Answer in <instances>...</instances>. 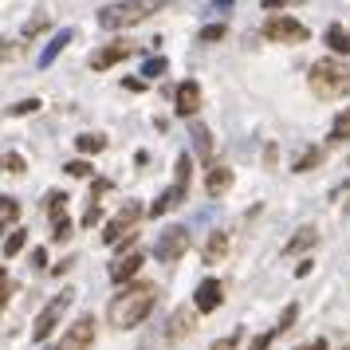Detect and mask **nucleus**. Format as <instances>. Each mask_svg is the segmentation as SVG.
I'll return each mask as SVG.
<instances>
[{
	"label": "nucleus",
	"instance_id": "412c9836",
	"mask_svg": "<svg viewBox=\"0 0 350 350\" xmlns=\"http://www.w3.org/2000/svg\"><path fill=\"white\" fill-rule=\"evenodd\" d=\"M24 244H28V232H24V228H12V232L4 237V248H0V252H4L8 260H12V256L24 252Z\"/></svg>",
	"mask_w": 350,
	"mask_h": 350
},
{
	"label": "nucleus",
	"instance_id": "c756f323",
	"mask_svg": "<svg viewBox=\"0 0 350 350\" xmlns=\"http://www.w3.org/2000/svg\"><path fill=\"white\" fill-rule=\"evenodd\" d=\"M64 174L67 177H91V161H83V158H71L64 165Z\"/></svg>",
	"mask_w": 350,
	"mask_h": 350
},
{
	"label": "nucleus",
	"instance_id": "f8f14e48",
	"mask_svg": "<svg viewBox=\"0 0 350 350\" xmlns=\"http://www.w3.org/2000/svg\"><path fill=\"white\" fill-rule=\"evenodd\" d=\"M174 111L181 114V118H193V114L201 111V83L185 79L181 87H177V98H174Z\"/></svg>",
	"mask_w": 350,
	"mask_h": 350
},
{
	"label": "nucleus",
	"instance_id": "6e6552de",
	"mask_svg": "<svg viewBox=\"0 0 350 350\" xmlns=\"http://www.w3.org/2000/svg\"><path fill=\"white\" fill-rule=\"evenodd\" d=\"M91 342H95V315H83L67 327V334L59 338L55 350H91Z\"/></svg>",
	"mask_w": 350,
	"mask_h": 350
},
{
	"label": "nucleus",
	"instance_id": "ddd939ff",
	"mask_svg": "<svg viewBox=\"0 0 350 350\" xmlns=\"http://www.w3.org/2000/svg\"><path fill=\"white\" fill-rule=\"evenodd\" d=\"M224 287H221V280H205V284L197 287V295H193V307H197V311H201V315H208V311H217V307H221V295Z\"/></svg>",
	"mask_w": 350,
	"mask_h": 350
},
{
	"label": "nucleus",
	"instance_id": "72a5a7b5",
	"mask_svg": "<svg viewBox=\"0 0 350 350\" xmlns=\"http://www.w3.org/2000/svg\"><path fill=\"white\" fill-rule=\"evenodd\" d=\"M201 44H213V40H224V24H208V28H201V36H197Z\"/></svg>",
	"mask_w": 350,
	"mask_h": 350
},
{
	"label": "nucleus",
	"instance_id": "20e7f679",
	"mask_svg": "<svg viewBox=\"0 0 350 350\" xmlns=\"http://www.w3.org/2000/svg\"><path fill=\"white\" fill-rule=\"evenodd\" d=\"M138 221H142V208H138V205H122L111 221L103 224V244L118 248L126 237H134V232H138Z\"/></svg>",
	"mask_w": 350,
	"mask_h": 350
},
{
	"label": "nucleus",
	"instance_id": "a878e982",
	"mask_svg": "<svg viewBox=\"0 0 350 350\" xmlns=\"http://www.w3.org/2000/svg\"><path fill=\"white\" fill-rule=\"evenodd\" d=\"M48 24H51V12H44V8H36V12H32V20L24 24V36L32 40V36H40L44 28H48Z\"/></svg>",
	"mask_w": 350,
	"mask_h": 350
},
{
	"label": "nucleus",
	"instance_id": "39448f33",
	"mask_svg": "<svg viewBox=\"0 0 350 350\" xmlns=\"http://www.w3.org/2000/svg\"><path fill=\"white\" fill-rule=\"evenodd\" d=\"M185 252H189V228H181V224L165 228L158 237V244H154V256H158L161 264H177Z\"/></svg>",
	"mask_w": 350,
	"mask_h": 350
},
{
	"label": "nucleus",
	"instance_id": "dca6fc26",
	"mask_svg": "<svg viewBox=\"0 0 350 350\" xmlns=\"http://www.w3.org/2000/svg\"><path fill=\"white\" fill-rule=\"evenodd\" d=\"M315 240H319V228H311V224H307V228H299V232H295V237H291V240L284 244V256H299V252H307V248H315Z\"/></svg>",
	"mask_w": 350,
	"mask_h": 350
},
{
	"label": "nucleus",
	"instance_id": "c03bdc74",
	"mask_svg": "<svg viewBox=\"0 0 350 350\" xmlns=\"http://www.w3.org/2000/svg\"><path fill=\"white\" fill-rule=\"evenodd\" d=\"M213 4H217V8H232V4H237V0H213Z\"/></svg>",
	"mask_w": 350,
	"mask_h": 350
},
{
	"label": "nucleus",
	"instance_id": "f03ea898",
	"mask_svg": "<svg viewBox=\"0 0 350 350\" xmlns=\"http://www.w3.org/2000/svg\"><path fill=\"white\" fill-rule=\"evenodd\" d=\"M161 8H165V0H122V4H107V8L98 12V24L111 28V32H118V28H134V24L150 20L154 12H161Z\"/></svg>",
	"mask_w": 350,
	"mask_h": 350
},
{
	"label": "nucleus",
	"instance_id": "4468645a",
	"mask_svg": "<svg viewBox=\"0 0 350 350\" xmlns=\"http://www.w3.org/2000/svg\"><path fill=\"white\" fill-rule=\"evenodd\" d=\"M228 185H232V170H228V165H208V174H205V193L208 197L228 193Z\"/></svg>",
	"mask_w": 350,
	"mask_h": 350
},
{
	"label": "nucleus",
	"instance_id": "58836bf2",
	"mask_svg": "<svg viewBox=\"0 0 350 350\" xmlns=\"http://www.w3.org/2000/svg\"><path fill=\"white\" fill-rule=\"evenodd\" d=\"M32 264H36V268H44V264H48V252H44V248H36V252H32Z\"/></svg>",
	"mask_w": 350,
	"mask_h": 350
},
{
	"label": "nucleus",
	"instance_id": "79ce46f5",
	"mask_svg": "<svg viewBox=\"0 0 350 350\" xmlns=\"http://www.w3.org/2000/svg\"><path fill=\"white\" fill-rule=\"evenodd\" d=\"M280 4H299V0H264V8H268V12H271V8H280Z\"/></svg>",
	"mask_w": 350,
	"mask_h": 350
},
{
	"label": "nucleus",
	"instance_id": "4c0bfd02",
	"mask_svg": "<svg viewBox=\"0 0 350 350\" xmlns=\"http://www.w3.org/2000/svg\"><path fill=\"white\" fill-rule=\"evenodd\" d=\"M67 237H71V221L59 217V221H55V240H67Z\"/></svg>",
	"mask_w": 350,
	"mask_h": 350
},
{
	"label": "nucleus",
	"instance_id": "c85d7f7f",
	"mask_svg": "<svg viewBox=\"0 0 350 350\" xmlns=\"http://www.w3.org/2000/svg\"><path fill=\"white\" fill-rule=\"evenodd\" d=\"M165 71H170V59H161V55H154V59L142 64V75H150V79H154V75H165Z\"/></svg>",
	"mask_w": 350,
	"mask_h": 350
},
{
	"label": "nucleus",
	"instance_id": "5701e85b",
	"mask_svg": "<svg viewBox=\"0 0 350 350\" xmlns=\"http://www.w3.org/2000/svg\"><path fill=\"white\" fill-rule=\"evenodd\" d=\"M75 150H83V154H98V150H107V138H103V134H79V138H75Z\"/></svg>",
	"mask_w": 350,
	"mask_h": 350
},
{
	"label": "nucleus",
	"instance_id": "bb28decb",
	"mask_svg": "<svg viewBox=\"0 0 350 350\" xmlns=\"http://www.w3.org/2000/svg\"><path fill=\"white\" fill-rule=\"evenodd\" d=\"M342 138H350V107L338 111V118H334V126H331V142H342Z\"/></svg>",
	"mask_w": 350,
	"mask_h": 350
},
{
	"label": "nucleus",
	"instance_id": "c9c22d12",
	"mask_svg": "<svg viewBox=\"0 0 350 350\" xmlns=\"http://www.w3.org/2000/svg\"><path fill=\"white\" fill-rule=\"evenodd\" d=\"M237 342H240V331H232V334H224V338H217L208 350H237Z\"/></svg>",
	"mask_w": 350,
	"mask_h": 350
},
{
	"label": "nucleus",
	"instance_id": "de8ad7c7",
	"mask_svg": "<svg viewBox=\"0 0 350 350\" xmlns=\"http://www.w3.org/2000/svg\"><path fill=\"white\" fill-rule=\"evenodd\" d=\"M342 350H350V347H342Z\"/></svg>",
	"mask_w": 350,
	"mask_h": 350
},
{
	"label": "nucleus",
	"instance_id": "ea45409f",
	"mask_svg": "<svg viewBox=\"0 0 350 350\" xmlns=\"http://www.w3.org/2000/svg\"><path fill=\"white\" fill-rule=\"evenodd\" d=\"M95 221H98V205H91V208H87V217H83V224L91 228V224H95Z\"/></svg>",
	"mask_w": 350,
	"mask_h": 350
},
{
	"label": "nucleus",
	"instance_id": "f3484780",
	"mask_svg": "<svg viewBox=\"0 0 350 350\" xmlns=\"http://www.w3.org/2000/svg\"><path fill=\"white\" fill-rule=\"evenodd\" d=\"M224 252H228V232H213L208 244H205V252H201V260H205V264H221Z\"/></svg>",
	"mask_w": 350,
	"mask_h": 350
},
{
	"label": "nucleus",
	"instance_id": "f257e3e1",
	"mask_svg": "<svg viewBox=\"0 0 350 350\" xmlns=\"http://www.w3.org/2000/svg\"><path fill=\"white\" fill-rule=\"evenodd\" d=\"M154 303H158V287L154 284H130L111 299V307H107V323L118 327V331H130V327H138V323L154 311Z\"/></svg>",
	"mask_w": 350,
	"mask_h": 350
},
{
	"label": "nucleus",
	"instance_id": "2eb2a0df",
	"mask_svg": "<svg viewBox=\"0 0 350 350\" xmlns=\"http://www.w3.org/2000/svg\"><path fill=\"white\" fill-rule=\"evenodd\" d=\"M71 40H75V32H71V28H64V32H55V36H51V40H48V48H44V55H40V67H51V64H55V59L64 55V48L71 44Z\"/></svg>",
	"mask_w": 350,
	"mask_h": 350
},
{
	"label": "nucleus",
	"instance_id": "4be33fe9",
	"mask_svg": "<svg viewBox=\"0 0 350 350\" xmlns=\"http://www.w3.org/2000/svg\"><path fill=\"white\" fill-rule=\"evenodd\" d=\"M189 174H193V158H189V154H181V158H177V177H174V185L185 193V197H189Z\"/></svg>",
	"mask_w": 350,
	"mask_h": 350
},
{
	"label": "nucleus",
	"instance_id": "1a4fd4ad",
	"mask_svg": "<svg viewBox=\"0 0 350 350\" xmlns=\"http://www.w3.org/2000/svg\"><path fill=\"white\" fill-rule=\"evenodd\" d=\"M193 323H197V307H177L174 319H170V327H165V342H170V347L185 342L193 334Z\"/></svg>",
	"mask_w": 350,
	"mask_h": 350
},
{
	"label": "nucleus",
	"instance_id": "423d86ee",
	"mask_svg": "<svg viewBox=\"0 0 350 350\" xmlns=\"http://www.w3.org/2000/svg\"><path fill=\"white\" fill-rule=\"evenodd\" d=\"M71 295H75V291H59V295H55V299H51L48 307L40 311V319H36V327H32V338H36V342H44V338H48V334L59 327V319H64L67 307H71Z\"/></svg>",
	"mask_w": 350,
	"mask_h": 350
},
{
	"label": "nucleus",
	"instance_id": "7ed1b4c3",
	"mask_svg": "<svg viewBox=\"0 0 350 350\" xmlns=\"http://www.w3.org/2000/svg\"><path fill=\"white\" fill-rule=\"evenodd\" d=\"M311 91H315L319 98H342L350 91V67L334 64V59H319V64H311Z\"/></svg>",
	"mask_w": 350,
	"mask_h": 350
},
{
	"label": "nucleus",
	"instance_id": "aec40b11",
	"mask_svg": "<svg viewBox=\"0 0 350 350\" xmlns=\"http://www.w3.org/2000/svg\"><path fill=\"white\" fill-rule=\"evenodd\" d=\"M327 48L338 51V55H347L350 51V32L347 28H338V24H331V28H327Z\"/></svg>",
	"mask_w": 350,
	"mask_h": 350
},
{
	"label": "nucleus",
	"instance_id": "7c9ffc66",
	"mask_svg": "<svg viewBox=\"0 0 350 350\" xmlns=\"http://www.w3.org/2000/svg\"><path fill=\"white\" fill-rule=\"evenodd\" d=\"M64 201H67V193H48V217H55V221H59V217H64Z\"/></svg>",
	"mask_w": 350,
	"mask_h": 350
},
{
	"label": "nucleus",
	"instance_id": "cd10ccee",
	"mask_svg": "<svg viewBox=\"0 0 350 350\" xmlns=\"http://www.w3.org/2000/svg\"><path fill=\"white\" fill-rule=\"evenodd\" d=\"M0 174H24V158L20 154H0Z\"/></svg>",
	"mask_w": 350,
	"mask_h": 350
},
{
	"label": "nucleus",
	"instance_id": "9d476101",
	"mask_svg": "<svg viewBox=\"0 0 350 350\" xmlns=\"http://www.w3.org/2000/svg\"><path fill=\"white\" fill-rule=\"evenodd\" d=\"M142 264H146L142 248H134V252L118 256V260L111 264V284H130V280H138V271H142Z\"/></svg>",
	"mask_w": 350,
	"mask_h": 350
},
{
	"label": "nucleus",
	"instance_id": "6ab92c4d",
	"mask_svg": "<svg viewBox=\"0 0 350 350\" xmlns=\"http://www.w3.org/2000/svg\"><path fill=\"white\" fill-rule=\"evenodd\" d=\"M181 201H185V193H181V189L174 185V189H165V193L158 197V201L150 205V217H161V213H170V208H177Z\"/></svg>",
	"mask_w": 350,
	"mask_h": 350
},
{
	"label": "nucleus",
	"instance_id": "f704fd0d",
	"mask_svg": "<svg viewBox=\"0 0 350 350\" xmlns=\"http://www.w3.org/2000/svg\"><path fill=\"white\" fill-rule=\"evenodd\" d=\"M275 334H280V331H275V327H271V331H264V334H256L252 342H248V350H268V347H271V338H275Z\"/></svg>",
	"mask_w": 350,
	"mask_h": 350
},
{
	"label": "nucleus",
	"instance_id": "a19ab883",
	"mask_svg": "<svg viewBox=\"0 0 350 350\" xmlns=\"http://www.w3.org/2000/svg\"><path fill=\"white\" fill-rule=\"evenodd\" d=\"M122 87H126V91H146V83H142V79H126Z\"/></svg>",
	"mask_w": 350,
	"mask_h": 350
},
{
	"label": "nucleus",
	"instance_id": "2f4dec72",
	"mask_svg": "<svg viewBox=\"0 0 350 350\" xmlns=\"http://www.w3.org/2000/svg\"><path fill=\"white\" fill-rule=\"evenodd\" d=\"M295 319H299V307H295V303H287V307H284V315H280V323H275V331L284 334L287 327H291V323H295Z\"/></svg>",
	"mask_w": 350,
	"mask_h": 350
},
{
	"label": "nucleus",
	"instance_id": "a18cd8bd",
	"mask_svg": "<svg viewBox=\"0 0 350 350\" xmlns=\"http://www.w3.org/2000/svg\"><path fill=\"white\" fill-rule=\"evenodd\" d=\"M4 303H8V287H0V311H4Z\"/></svg>",
	"mask_w": 350,
	"mask_h": 350
},
{
	"label": "nucleus",
	"instance_id": "b1692460",
	"mask_svg": "<svg viewBox=\"0 0 350 350\" xmlns=\"http://www.w3.org/2000/svg\"><path fill=\"white\" fill-rule=\"evenodd\" d=\"M319 161H323V150L311 146V150H303L299 158H295V174H307V170H315Z\"/></svg>",
	"mask_w": 350,
	"mask_h": 350
},
{
	"label": "nucleus",
	"instance_id": "a211bd4d",
	"mask_svg": "<svg viewBox=\"0 0 350 350\" xmlns=\"http://www.w3.org/2000/svg\"><path fill=\"white\" fill-rule=\"evenodd\" d=\"M20 221V201L16 197H0V237H8V228Z\"/></svg>",
	"mask_w": 350,
	"mask_h": 350
},
{
	"label": "nucleus",
	"instance_id": "49530a36",
	"mask_svg": "<svg viewBox=\"0 0 350 350\" xmlns=\"http://www.w3.org/2000/svg\"><path fill=\"white\" fill-rule=\"evenodd\" d=\"M342 193H350V185H342V189H338V193H334V197H342Z\"/></svg>",
	"mask_w": 350,
	"mask_h": 350
},
{
	"label": "nucleus",
	"instance_id": "9b49d317",
	"mask_svg": "<svg viewBox=\"0 0 350 350\" xmlns=\"http://www.w3.org/2000/svg\"><path fill=\"white\" fill-rule=\"evenodd\" d=\"M130 51H134V48H130L126 40H118V44H107V48L91 51V59H87V64H91V71H107V67L122 64V59H126Z\"/></svg>",
	"mask_w": 350,
	"mask_h": 350
},
{
	"label": "nucleus",
	"instance_id": "e433bc0d",
	"mask_svg": "<svg viewBox=\"0 0 350 350\" xmlns=\"http://www.w3.org/2000/svg\"><path fill=\"white\" fill-rule=\"evenodd\" d=\"M16 59V44L12 40H0V64H12Z\"/></svg>",
	"mask_w": 350,
	"mask_h": 350
},
{
	"label": "nucleus",
	"instance_id": "473e14b6",
	"mask_svg": "<svg viewBox=\"0 0 350 350\" xmlns=\"http://www.w3.org/2000/svg\"><path fill=\"white\" fill-rule=\"evenodd\" d=\"M32 111H40V98H24V103H16V107H8L12 118H24V114H32Z\"/></svg>",
	"mask_w": 350,
	"mask_h": 350
},
{
	"label": "nucleus",
	"instance_id": "0eeeda50",
	"mask_svg": "<svg viewBox=\"0 0 350 350\" xmlns=\"http://www.w3.org/2000/svg\"><path fill=\"white\" fill-rule=\"evenodd\" d=\"M264 36H268L271 44H303L307 40V28H303L295 16H268L264 20Z\"/></svg>",
	"mask_w": 350,
	"mask_h": 350
},
{
	"label": "nucleus",
	"instance_id": "37998d69",
	"mask_svg": "<svg viewBox=\"0 0 350 350\" xmlns=\"http://www.w3.org/2000/svg\"><path fill=\"white\" fill-rule=\"evenodd\" d=\"M299 350H327V342H323V338H315V342H307V347H299Z\"/></svg>",
	"mask_w": 350,
	"mask_h": 350
},
{
	"label": "nucleus",
	"instance_id": "393cba45",
	"mask_svg": "<svg viewBox=\"0 0 350 350\" xmlns=\"http://www.w3.org/2000/svg\"><path fill=\"white\" fill-rule=\"evenodd\" d=\"M189 138H193V150H197L201 158H208V154H213V142H208V130L205 126H197V122H193Z\"/></svg>",
	"mask_w": 350,
	"mask_h": 350
}]
</instances>
